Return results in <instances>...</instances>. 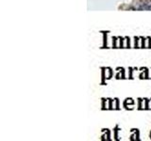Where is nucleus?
<instances>
[]
</instances>
